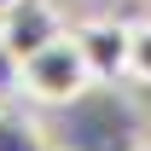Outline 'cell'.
Listing matches in <instances>:
<instances>
[{"label": "cell", "instance_id": "obj_2", "mask_svg": "<svg viewBox=\"0 0 151 151\" xmlns=\"http://www.w3.org/2000/svg\"><path fill=\"white\" fill-rule=\"evenodd\" d=\"M93 87V70H87V58L76 47V35H58L52 47H41L35 58H23V93L35 99V105H70L76 93H87Z\"/></svg>", "mask_w": 151, "mask_h": 151}, {"label": "cell", "instance_id": "obj_4", "mask_svg": "<svg viewBox=\"0 0 151 151\" xmlns=\"http://www.w3.org/2000/svg\"><path fill=\"white\" fill-rule=\"evenodd\" d=\"M0 35H6V47L23 58H35L41 47H52L58 35H64V18H58L52 0H12L6 12H0Z\"/></svg>", "mask_w": 151, "mask_h": 151}, {"label": "cell", "instance_id": "obj_8", "mask_svg": "<svg viewBox=\"0 0 151 151\" xmlns=\"http://www.w3.org/2000/svg\"><path fill=\"white\" fill-rule=\"evenodd\" d=\"M6 6H12V0H0V12H6Z\"/></svg>", "mask_w": 151, "mask_h": 151}, {"label": "cell", "instance_id": "obj_5", "mask_svg": "<svg viewBox=\"0 0 151 151\" xmlns=\"http://www.w3.org/2000/svg\"><path fill=\"white\" fill-rule=\"evenodd\" d=\"M0 151H64V145H58V139L41 128V122L0 111Z\"/></svg>", "mask_w": 151, "mask_h": 151}, {"label": "cell", "instance_id": "obj_1", "mask_svg": "<svg viewBox=\"0 0 151 151\" xmlns=\"http://www.w3.org/2000/svg\"><path fill=\"white\" fill-rule=\"evenodd\" d=\"M64 151H139V111L128 105V93H116V81H93L87 93H76L64 105Z\"/></svg>", "mask_w": 151, "mask_h": 151}, {"label": "cell", "instance_id": "obj_7", "mask_svg": "<svg viewBox=\"0 0 151 151\" xmlns=\"http://www.w3.org/2000/svg\"><path fill=\"white\" fill-rule=\"evenodd\" d=\"M12 87H23V64H18V52L6 47V35H0V93H12Z\"/></svg>", "mask_w": 151, "mask_h": 151}, {"label": "cell", "instance_id": "obj_3", "mask_svg": "<svg viewBox=\"0 0 151 151\" xmlns=\"http://www.w3.org/2000/svg\"><path fill=\"white\" fill-rule=\"evenodd\" d=\"M93 81H122L128 76V58H134V23H116V18H87L70 29Z\"/></svg>", "mask_w": 151, "mask_h": 151}, {"label": "cell", "instance_id": "obj_6", "mask_svg": "<svg viewBox=\"0 0 151 151\" xmlns=\"http://www.w3.org/2000/svg\"><path fill=\"white\" fill-rule=\"evenodd\" d=\"M128 76H134V81H151V18L134 23V58H128Z\"/></svg>", "mask_w": 151, "mask_h": 151}]
</instances>
